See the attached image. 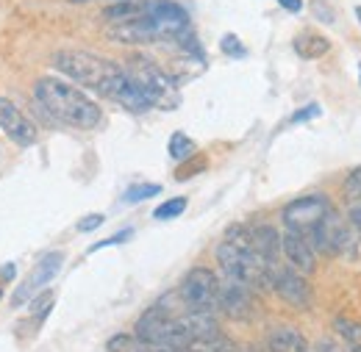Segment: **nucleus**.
<instances>
[{
    "mask_svg": "<svg viewBox=\"0 0 361 352\" xmlns=\"http://www.w3.org/2000/svg\"><path fill=\"white\" fill-rule=\"evenodd\" d=\"M34 94L39 100V106L45 108L47 114L70 128H78V131H92L100 125V106L87 97L75 84H67V81H59L53 75H45L37 81Z\"/></svg>",
    "mask_w": 361,
    "mask_h": 352,
    "instance_id": "f257e3e1",
    "label": "nucleus"
},
{
    "mask_svg": "<svg viewBox=\"0 0 361 352\" xmlns=\"http://www.w3.org/2000/svg\"><path fill=\"white\" fill-rule=\"evenodd\" d=\"M53 67L73 84L92 89L109 100L114 97V92L120 89L123 78H126L123 67H117L114 61L100 58L94 53H87V50H59L53 56Z\"/></svg>",
    "mask_w": 361,
    "mask_h": 352,
    "instance_id": "f03ea898",
    "label": "nucleus"
},
{
    "mask_svg": "<svg viewBox=\"0 0 361 352\" xmlns=\"http://www.w3.org/2000/svg\"><path fill=\"white\" fill-rule=\"evenodd\" d=\"M126 73H128V78L139 87V92L147 97L150 108L173 111L180 103L178 84L173 81V75H167V73H164L156 61H150L147 56H131Z\"/></svg>",
    "mask_w": 361,
    "mask_h": 352,
    "instance_id": "7ed1b4c3",
    "label": "nucleus"
},
{
    "mask_svg": "<svg viewBox=\"0 0 361 352\" xmlns=\"http://www.w3.org/2000/svg\"><path fill=\"white\" fill-rule=\"evenodd\" d=\"M178 297L186 310H209V313H214L217 310V297H220V280H217V275L212 269L197 266L183 277Z\"/></svg>",
    "mask_w": 361,
    "mask_h": 352,
    "instance_id": "20e7f679",
    "label": "nucleus"
},
{
    "mask_svg": "<svg viewBox=\"0 0 361 352\" xmlns=\"http://www.w3.org/2000/svg\"><path fill=\"white\" fill-rule=\"evenodd\" d=\"M309 241L314 247V253H322V256H339L348 241H350V225L348 220H342L334 208L317 222L309 233Z\"/></svg>",
    "mask_w": 361,
    "mask_h": 352,
    "instance_id": "39448f33",
    "label": "nucleus"
},
{
    "mask_svg": "<svg viewBox=\"0 0 361 352\" xmlns=\"http://www.w3.org/2000/svg\"><path fill=\"white\" fill-rule=\"evenodd\" d=\"M331 211V203L322 197V194H306V197H298L292 200L286 208H283V225L289 230H298V233H312L317 222L322 220L325 214Z\"/></svg>",
    "mask_w": 361,
    "mask_h": 352,
    "instance_id": "423d86ee",
    "label": "nucleus"
},
{
    "mask_svg": "<svg viewBox=\"0 0 361 352\" xmlns=\"http://www.w3.org/2000/svg\"><path fill=\"white\" fill-rule=\"evenodd\" d=\"M270 289L278 291V297H283L289 306L295 308H309L312 306V289L303 280V275L292 266H275L270 275Z\"/></svg>",
    "mask_w": 361,
    "mask_h": 352,
    "instance_id": "0eeeda50",
    "label": "nucleus"
},
{
    "mask_svg": "<svg viewBox=\"0 0 361 352\" xmlns=\"http://www.w3.org/2000/svg\"><path fill=\"white\" fill-rule=\"evenodd\" d=\"M61 264H64V253H61V250H56V253H45V256L39 258V264L34 266L31 277L20 283L17 294L11 297V306H14V308L25 306V300H31V297H34V294H37V291L45 286V283H50V280L59 275Z\"/></svg>",
    "mask_w": 361,
    "mask_h": 352,
    "instance_id": "6e6552de",
    "label": "nucleus"
},
{
    "mask_svg": "<svg viewBox=\"0 0 361 352\" xmlns=\"http://www.w3.org/2000/svg\"><path fill=\"white\" fill-rule=\"evenodd\" d=\"M0 128H3V133H8V139L17 142L20 147H31L37 142L34 122L6 97H0Z\"/></svg>",
    "mask_w": 361,
    "mask_h": 352,
    "instance_id": "1a4fd4ad",
    "label": "nucleus"
},
{
    "mask_svg": "<svg viewBox=\"0 0 361 352\" xmlns=\"http://www.w3.org/2000/svg\"><path fill=\"white\" fill-rule=\"evenodd\" d=\"M281 253L286 256V261L292 264V269H298L300 275H312L314 272V247L309 241L306 233H298V230H289L281 236Z\"/></svg>",
    "mask_w": 361,
    "mask_h": 352,
    "instance_id": "9d476101",
    "label": "nucleus"
},
{
    "mask_svg": "<svg viewBox=\"0 0 361 352\" xmlns=\"http://www.w3.org/2000/svg\"><path fill=\"white\" fill-rule=\"evenodd\" d=\"M217 308L226 310L231 319H250L256 300H253V289L236 280H228L226 286H220V297H217Z\"/></svg>",
    "mask_w": 361,
    "mask_h": 352,
    "instance_id": "9b49d317",
    "label": "nucleus"
},
{
    "mask_svg": "<svg viewBox=\"0 0 361 352\" xmlns=\"http://www.w3.org/2000/svg\"><path fill=\"white\" fill-rule=\"evenodd\" d=\"M250 244H253V253L262 258V264L270 269L278 266V256H281V236L278 230L270 225H259V227H250Z\"/></svg>",
    "mask_w": 361,
    "mask_h": 352,
    "instance_id": "f8f14e48",
    "label": "nucleus"
},
{
    "mask_svg": "<svg viewBox=\"0 0 361 352\" xmlns=\"http://www.w3.org/2000/svg\"><path fill=\"white\" fill-rule=\"evenodd\" d=\"M342 197H345V208H348V225L353 230H361V167H356L345 186H342Z\"/></svg>",
    "mask_w": 361,
    "mask_h": 352,
    "instance_id": "ddd939ff",
    "label": "nucleus"
},
{
    "mask_svg": "<svg viewBox=\"0 0 361 352\" xmlns=\"http://www.w3.org/2000/svg\"><path fill=\"white\" fill-rule=\"evenodd\" d=\"M114 103H120L123 108H128V111H134V114H145V111H150V103H147V97L139 92L134 81L128 78V73H126V78H123V84L120 89L114 92V97H111Z\"/></svg>",
    "mask_w": 361,
    "mask_h": 352,
    "instance_id": "4468645a",
    "label": "nucleus"
},
{
    "mask_svg": "<svg viewBox=\"0 0 361 352\" xmlns=\"http://www.w3.org/2000/svg\"><path fill=\"white\" fill-rule=\"evenodd\" d=\"M145 6L147 0H117L114 6L103 8V20L120 25V23H134L139 17H145Z\"/></svg>",
    "mask_w": 361,
    "mask_h": 352,
    "instance_id": "2eb2a0df",
    "label": "nucleus"
},
{
    "mask_svg": "<svg viewBox=\"0 0 361 352\" xmlns=\"http://www.w3.org/2000/svg\"><path fill=\"white\" fill-rule=\"evenodd\" d=\"M328 50H331V42L322 34H317V31H303V34L295 37V53L300 58H319Z\"/></svg>",
    "mask_w": 361,
    "mask_h": 352,
    "instance_id": "dca6fc26",
    "label": "nucleus"
},
{
    "mask_svg": "<svg viewBox=\"0 0 361 352\" xmlns=\"http://www.w3.org/2000/svg\"><path fill=\"white\" fill-rule=\"evenodd\" d=\"M267 347H270V352H303L306 339L292 327H278L270 333Z\"/></svg>",
    "mask_w": 361,
    "mask_h": 352,
    "instance_id": "f3484780",
    "label": "nucleus"
},
{
    "mask_svg": "<svg viewBox=\"0 0 361 352\" xmlns=\"http://www.w3.org/2000/svg\"><path fill=\"white\" fill-rule=\"evenodd\" d=\"M336 333L345 341L348 352H361V322H350V319H336Z\"/></svg>",
    "mask_w": 361,
    "mask_h": 352,
    "instance_id": "a211bd4d",
    "label": "nucleus"
},
{
    "mask_svg": "<svg viewBox=\"0 0 361 352\" xmlns=\"http://www.w3.org/2000/svg\"><path fill=\"white\" fill-rule=\"evenodd\" d=\"M195 142L186 136V133H173L170 136V156H173V161H186V158H192L195 156Z\"/></svg>",
    "mask_w": 361,
    "mask_h": 352,
    "instance_id": "6ab92c4d",
    "label": "nucleus"
},
{
    "mask_svg": "<svg viewBox=\"0 0 361 352\" xmlns=\"http://www.w3.org/2000/svg\"><path fill=\"white\" fill-rule=\"evenodd\" d=\"M159 191H161L159 183H136V186H131V189L123 194V200H126V203H142V200L156 197Z\"/></svg>",
    "mask_w": 361,
    "mask_h": 352,
    "instance_id": "aec40b11",
    "label": "nucleus"
},
{
    "mask_svg": "<svg viewBox=\"0 0 361 352\" xmlns=\"http://www.w3.org/2000/svg\"><path fill=\"white\" fill-rule=\"evenodd\" d=\"M183 211H186V197H176V200L161 203V206L153 211V217H156V220H176Z\"/></svg>",
    "mask_w": 361,
    "mask_h": 352,
    "instance_id": "412c9836",
    "label": "nucleus"
},
{
    "mask_svg": "<svg viewBox=\"0 0 361 352\" xmlns=\"http://www.w3.org/2000/svg\"><path fill=\"white\" fill-rule=\"evenodd\" d=\"M50 306H53V291H42V294H34L31 297V313H37L42 319L47 316Z\"/></svg>",
    "mask_w": 361,
    "mask_h": 352,
    "instance_id": "4be33fe9",
    "label": "nucleus"
},
{
    "mask_svg": "<svg viewBox=\"0 0 361 352\" xmlns=\"http://www.w3.org/2000/svg\"><path fill=\"white\" fill-rule=\"evenodd\" d=\"M136 347V336H128V333H120V336H114L111 341H109V352H134Z\"/></svg>",
    "mask_w": 361,
    "mask_h": 352,
    "instance_id": "5701e85b",
    "label": "nucleus"
},
{
    "mask_svg": "<svg viewBox=\"0 0 361 352\" xmlns=\"http://www.w3.org/2000/svg\"><path fill=\"white\" fill-rule=\"evenodd\" d=\"M220 47H223L226 56H233V58H242V56H245V47H242V42H239V37H233V34H226L223 42H220Z\"/></svg>",
    "mask_w": 361,
    "mask_h": 352,
    "instance_id": "b1692460",
    "label": "nucleus"
},
{
    "mask_svg": "<svg viewBox=\"0 0 361 352\" xmlns=\"http://www.w3.org/2000/svg\"><path fill=\"white\" fill-rule=\"evenodd\" d=\"M126 239H131V230H120L117 236H111V239H103V241L92 244L90 253H97V250H103V247H114V244H120V241H126Z\"/></svg>",
    "mask_w": 361,
    "mask_h": 352,
    "instance_id": "393cba45",
    "label": "nucleus"
},
{
    "mask_svg": "<svg viewBox=\"0 0 361 352\" xmlns=\"http://www.w3.org/2000/svg\"><path fill=\"white\" fill-rule=\"evenodd\" d=\"M103 222H106V217H103V214H90V217H84V220L78 222V233H90V230H97Z\"/></svg>",
    "mask_w": 361,
    "mask_h": 352,
    "instance_id": "a878e982",
    "label": "nucleus"
},
{
    "mask_svg": "<svg viewBox=\"0 0 361 352\" xmlns=\"http://www.w3.org/2000/svg\"><path fill=\"white\" fill-rule=\"evenodd\" d=\"M303 352H342V347L336 344V341H331V339H322V341H317V344H306Z\"/></svg>",
    "mask_w": 361,
    "mask_h": 352,
    "instance_id": "bb28decb",
    "label": "nucleus"
},
{
    "mask_svg": "<svg viewBox=\"0 0 361 352\" xmlns=\"http://www.w3.org/2000/svg\"><path fill=\"white\" fill-rule=\"evenodd\" d=\"M322 111H319V106L317 103H312V106H306V108H300L295 117H292V122H306V120H314V117H319Z\"/></svg>",
    "mask_w": 361,
    "mask_h": 352,
    "instance_id": "cd10ccee",
    "label": "nucleus"
},
{
    "mask_svg": "<svg viewBox=\"0 0 361 352\" xmlns=\"http://www.w3.org/2000/svg\"><path fill=\"white\" fill-rule=\"evenodd\" d=\"M278 3H281L286 11H292V14H298V11L303 8V0H278Z\"/></svg>",
    "mask_w": 361,
    "mask_h": 352,
    "instance_id": "c85d7f7f",
    "label": "nucleus"
},
{
    "mask_svg": "<svg viewBox=\"0 0 361 352\" xmlns=\"http://www.w3.org/2000/svg\"><path fill=\"white\" fill-rule=\"evenodd\" d=\"M0 275H3V277H14V264H6V269H3Z\"/></svg>",
    "mask_w": 361,
    "mask_h": 352,
    "instance_id": "c756f323",
    "label": "nucleus"
},
{
    "mask_svg": "<svg viewBox=\"0 0 361 352\" xmlns=\"http://www.w3.org/2000/svg\"><path fill=\"white\" fill-rule=\"evenodd\" d=\"M356 20H359V25H361V6L356 8Z\"/></svg>",
    "mask_w": 361,
    "mask_h": 352,
    "instance_id": "7c9ffc66",
    "label": "nucleus"
},
{
    "mask_svg": "<svg viewBox=\"0 0 361 352\" xmlns=\"http://www.w3.org/2000/svg\"><path fill=\"white\" fill-rule=\"evenodd\" d=\"M70 3H90V0H70Z\"/></svg>",
    "mask_w": 361,
    "mask_h": 352,
    "instance_id": "2f4dec72",
    "label": "nucleus"
}]
</instances>
